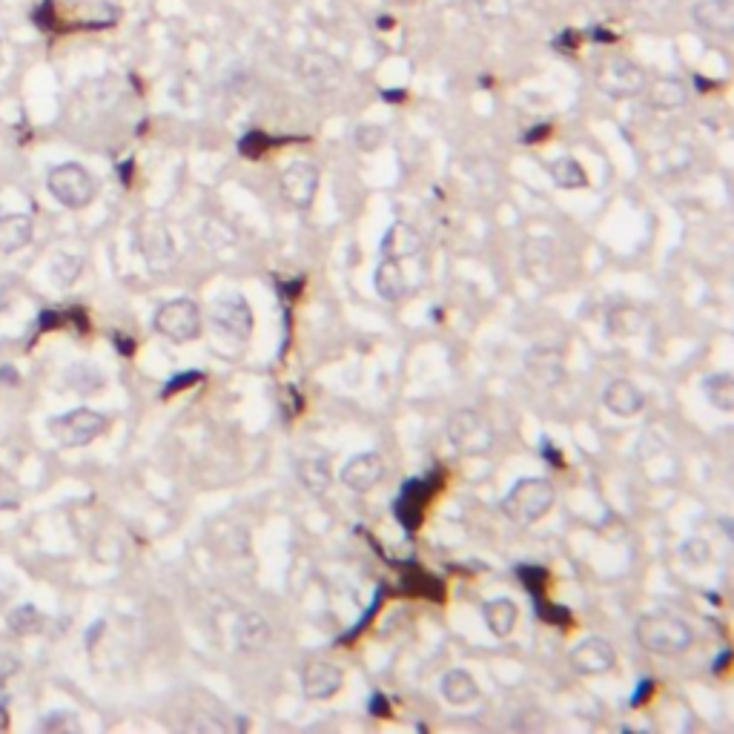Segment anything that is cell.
Here are the masks:
<instances>
[{
  "instance_id": "6da1fadb",
  "label": "cell",
  "mask_w": 734,
  "mask_h": 734,
  "mask_svg": "<svg viewBox=\"0 0 734 734\" xmlns=\"http://www.w3.org/2000/svg\"><path fill=\"white\" fill-rule=\"evenodd\" d=\"M637 643L657 654V657H677L683 651H689L694 643V634L686 626V620L674 617L669 611H654V614H643L634 628Z\"/></svg>"
},
{
  "instance_id": "7a4b0ae2",
  "label": "cell",
  "mask_w": 734,
  "mask_h": 734,
  "mask_svg": "<svg viewBox=\"0 0 734 734\" xmlns=\"http://www.w3.org/2000/svg\"><path fill=\"white\" fill-rule=\"evenodd\" d=\"M557 502V491L548 479L542 476H525L519 479L517 485L505 494L502 499V514L511 519L514 525H537L540 519H545L551 514Z\"/></svg>"
},
{
  "instance_id": "3957f363",
  "label": "cell",
  "mask_w": 734,
  "mask_h": 734,
  "mask_svg": "<svg viewBox=\"0 0 734 734\" xmlns=\"http://www.w3.org/2000/svg\"><path fill=\"white\" fill-rule=\"evenodd\" d=\"M152 324L155 330L170 339L175 345H187V342H195L201 333H204V319H201V310L193 299L181 296V299H173V302H164L155 316H152Z\"/></svg>"
},
{
  "instance_id": "277c9868",
  "label": "cell",
  "mask_w": 734,
  "mask_h": 734,
  "mask_svg": "<svg viewBox=\"0 0 734 734\" xmlns=\"http://www.w3.org/2000/svg\"><path fill=\"white\" fill-rule=\"evenodd\" d=\"M107 425L109 422L104 413L92 411V408H75V411L49 419V433L64 448H84L107 431Z\"/></svg>"
},
{
  "instance_id": "5b68a950",
  "label": "cell",
  "mask_w": 734,
  "mask_h": 734,
  "mask_svg": "<svg viewBox=\"0 0 734 734\" xmlns=\"http://www.w3.org/2000/svg\"><path fill=\"white\" fill-rule=\"evenodd\" d=\"M448 439L462 456H485L494 448V428L479 411H456L448 422Z\"/></svg>"
},
{
  "instance_id": "8992f818",
  "label": "cell",
  "mask_w": 734,
  "mask_h": 734,
  "mask_svg": "<svg viewBox=\"0 0 734 734\" xmlns=\"http://www.w3.org/2000/svg\"><path fill=\"white\" fill-rule=\"evenodd\" d=\"M46 187H49L52 198L61 201L69 210L87 207L89 201L95 198V193H98L95 178L81 164H61V167H55L49 173V178H46Z\"/></svg>"
},
{
  "instance_id": "52a82bcc",
  "label": "cell",
  "mask_w": 734,
  "mask_h": 734,
  "mask_svg": "<svg viewBox=\"0 0 734 734\" xmlns=\"http://www.w3.org/2000/svg\"><path fill=\"white\" fill-rule=\"evenodd\" d=\"M210 324L218 336L241 347L253 333V310L244 296H221L210 310Z\"/></svg>"
},
{
  "instance_id": "ba28073f",
  "label": "cell",
  "mask_w": 734,
  "mask_h": 734,
  "mask_svg": "<svg viewBox=\"0 0 734 734\" xmlns=\"http://www.w3.org/2000/svg\"><path fill=\"white\" fill-rule=\"evenodd\" d=\"M319 181H322V173L313 161H304V158L290 161L279 175L281 198L296 210H307L319 193Z\"/></svg>"
},
{
  "instance_id": "9c48e42d",
  "label": "cell",
  "mask_w": 734,
  "mask_h": 734,
  "mask_svg": "<svg viewBox=\"0 0 734 734\" xmlns=\"http://www.w3.org/2000/svg\"><path fill=\"white\" fill-rule=\"evenodd\" d=\"M296 72H299V81L313 95H330V92H336V89L342 87V81H345L342 64L333 55L316 52V49L313 52H302V58L296 64Z\"/></svg>"
},
{
  "instance_id": "30bf717a",
  "label": "cell",
  "mask_w": 734,
  "mask_h": 734,
  "mask_svg": "<svg viewBox=\"0 0 734 734\" xmlns=\"http://www.w3.org/2000/svg\"><path fill=\"white\" fill-rule=\"evenodd\" d=\"M646 72L628 58H608L597 69V87L611 98H634L646 89Z\"/></svg>"
},
{
  "instance_id": "8fae6325",
  "label": "cell",
  "mask_w": 734,
  "mask_h": 734,
  "mask_svg": "<svg viewBox=\"0 0 734 734\" xmlns=\"http://www.w3.org/2000/svg\"><path fill=\"white\" fill-rule=\"evenodd\" d=\"M439 488V476H431V479H408L399 499L393 502V514L402 522L405 531H416L422 525V511L425 505L431 502V497Z\"/></svg>"
},
{
  "instance_id": "7c38bea8",
  "label": "cell",
  "mask_w": 734,
  "mask_h": 734,
  "mask_svg": "<svg viewBox=\"0 0 734 734\" xmlns=\"http://www.w3.org/2000/svg\"><path fill=\"white\" fill-rule=\"evenodd\" d=\"M382 476H385V459L376 451H365L347 459L339 471V482L353 494H367L382 482Z\"/></svg>"
},
{
  "instance_id": "4fadbf2b",
  "label": "cell",
  "mask_w": 734,
  "mask_h": 734,
  "mask_svg": "<svg viewBox=\"0 0 734 734\" xmlns=\"http://www.w3.org/2000/svg\"><path fill=\"white\" fill-rule=\"evenodd\" d=\"M617 663V651L605 637H585L583 643L571 648V666L583 677H600L608 674Z\"/></svg>"
},
{
  "instance_id": "5bb4252c",
  "label": "cell",
  "mask_w": 734,
  "mask_h": 734,
  "mask_svg": "<svg viewBox=\"0 0 734 734\" xmlns=\"http://www.w3.org/2000/svg\"><path fill=\"white\" fill-rule=\"evenodd\" d=\"M525 373L542 385V388H554L560 385L562 376H565V356H562L560 347L554 345H537L531 347L522 359Z\"/></svg>"
},
{
  "instance_id": "9a60e30c",
  "label": "cell",
  "mask_w": 734,
  "mask_h": 734,
  "mask_svg": "<svg viewBox=\"0 0 734 734\" xmlns=\"http://www.w3.org/2000/svg\"><path fill=\"white\" fill-rule=\"evenodd\" d=\"M345 674L330 660H313L302 671V691L307 700H330L342 689Z\"/></svg>"
},
{
  "instance_id": "2e32d148",
  "label": "cell",
  "mask_w": 734,
  "mask_h": 734,
  "mask_svg": "<svg viewBox=\"0 0 734 734\" xmlns=\"http://www.w3.org/2000/svg\"><path fill=\"white\" fill-rule=\"evenodd\" d=\"M691 21L700 29L720 35V38H732L734 32V3L732 0H697L691 6Z\"/></svg>"
},
{
  "instance_id": "e0dca14e",
  "label": "cell",
  "mask_w": 734,
  "mask_h": 734,
  "mask_svg": "<svg viewBox=\"0 0 734 734\" xmlns=\"http://www.w3.org/2000/svg\"><path fill=\"white\" fill-rule=\"evenodd\" d=\"M603 405L608 413H614L620 419H631L646 408V396L631 379H614L605 385Z\"/></svg>"
},
{
  "instance_id": "ac0fdd59",
  "label": "cell",
  "mask_w": 734,
  "mask_h": 734,
  "mask_svg": "<svg viewBox=\"0 0 734 734\" xmlns=\"http://www.w3.org/2000/svg\"><path fill=\"white\" fill-rule=\"evenodd\" d=\"M382 256L393 261L416 259L422 253V236L413 230L408 221H393L382 236Z\"/></svg>"
},
{
  "instance_id": "d6986e66",
  "label": "cell",
  "mask_w": 734,
  "mask_h": 734,
  "mask_svg": "<svg viewBox=\"0 0 734 734\" xmlns=\"http://www.w3.org/2000/svg\"><path fill=\"white\" fill-rule=\"evenodd\" d=\"M230 637H233V646L238 651H247V654L259 651L270 640V623L264 620V614H259V611H241L233 620Z\"/></svg>"
},
{
  "instance_id": "ffe728a7",
  "label": "cell",
  "mask_w": 734,
  "mask_h": 734,
  "mask_svg": "<svg viewBox=\"0 0 734 734\" xmlns=\"http://www.w3.org/2000/svg\"><path fill=\"white\" fill-rule=\"evenodd\" d=\"M373 287L379 293L382 302H402L405 293H408V281H405V270H402V261L382 259L376 273H373Z\"/></svg>"
},
{
  "instance_id": "44dd1931",
  "label": "cell",
  "mask_w": 734,
  "mask_h": 734,
  "mask_svg": "<svg viewBox=\"0 0 734 734\" xmlns=\"http://www.w3.org/2000/svg\"><path fill=\"white\" fill-rule=\"evenodd\" d=\"M482 620H485V626L488 631L499 637V640H505V637H511L514 634V628H517V620H519V608L514 600H508V597H497V600H488V603L482 605Z\"/></svg>"
},
{
  "instance_id": "7402d4cb",
  "label": "cell",
  "mask_w": 734,
  "mask_h": 734,
  "mask_svg": "<svg viewBox=\"0 0 734 734\" xmlns=\"http://www.w3.org/2000/svg\"><path fill=\"white\" fill-rule=\"evenodd\" d=\"M439 691L451 706H468L479 697V686H476L474 674L465 669H451L442 674L439 680Z\"/></svg>"
},
{
  "instance_id": "603a6c76",
  "label": "cell",
  "mask_w": 734,
  "mask_h": 734,
  "mask_svg": "<svg viewBox=\"0 0 734 734\" xmlns=\"http://www.w3.org/2000/svg\"><path fill=\"white\" fill-rule=\"evenodd\" d=\"M296 474H299V482L310 494H324L333 482V471H330V459L324 454H310L299 459L296 465Z\"/></svg>"
},
{
  "instance_id": "cb8c5ba5",
  "label": "cell",
  "mask_w": 734,
  "mask_h": 734,
  "mask_svg": "<svg viewBox=\"0 0 734 734\" xmlns=\"http://www.w3.org/2000/svg\"><path fill=\"white\" fill-rule=\"evenodd\" d=\"M141 253L152 267H170L175 261V244L167 227H150L141 233Z\"/></svg>"
},
{
  "instance_id": "d4e9b609",
  "label": "cell",
  "mask_w": 734,
  "mask_h": 734,
  "mask_svg": "<svg viewBox=\"0 0 734 734\" xmlns=\"http://www.w3.org/2000/svg\"><path fill=\"white\" fill-rule=\"evenodd\" d=\"M646 98L648 104L654 109H677L686 104L689 92L686 87L677 81V78H654V81H646Z\"/></svg>"
},
{
  "instance_id": "484cf974",
  "label": "cell",
  "mask_w": 734,
  "mask_h": 734,
  "mask_svg": "<svg viewBox=\"0 0 734 734\" xmlns=\"http://www.w3.org/2000/svg\"><path fill=\"white\" fill-rule=\"evenodd\" d=\"M32 241V218L21 216H0V253L9 256L15 250H21Z\"/></svg>"
},
{
  "instance_id": "4316f807",
  "label": "cell",
  "mask_w": 734,
  "mask_h": 734,
  "mask_svg": "<svg viewBox=\"0 0 734 734\" xmlns=\"http://www.w3.org/2000/svg\"><path fill=\"white\" fill-rule=\"evenodd\" d=\"M548 173H551L554 184H557L560 190H583V187H588V173H585V167L577 161V158H571V155H562L557 161H551V164H548Z\"/></svg>"
},
{
  "instance_id": "83f0119b",
  "label": "cell",
  "mask_w": 734,
  "mask_h": 734,
  "mask_svg": "<svg viewBox=\"0 0 734 734\" xmlns=\"http://www.w3.org/2000/svg\"><path fill=\"white\" fill-rule=\"evenodd\" d=\"M703 393L720 413L734 411V379L732 373H712L703 382Z\"/></svg>"
},
{
  "instance_id": "f1b7e54d",
  "label": "cell",
  "mask_w": 734,
  "mask_h": 734,
  "mask_svg": "<svg viewBox=\"0 0 734 734\" xmlns=\"http://www.w3.org/2000/svg\"><path fill=\"white\" fill-rule=\"evenodd\" d=\"M643 330V313L631 304H620L608 313V333L617 339H628L637 336Z\"/></svg>"
},
{
  "instance_id": "f546056e",
  "label": "cell",
  "mask_w": 734,
  "mask_h": 734,
  "mask_svg": "<svg viewBox=\"0 0 734 734\" xmlns=\"http://www.w3.org/2000/svg\"><path fill=\"white\" fill-rule=\"evenodd\" d=\"M6 626L12 628L15 634H35L44 628V617L35 605H21L15 611L6 614Z\"/></svg>"
},
{
  "instance_id": "4dcf8cb0",
  "label": "cell",
  "mask_w": 734,
  "mask_h": 734,
  "mask_svg": "<svg viewBox=\"0 0 734 734\" xmlns=\"http://www.w3.org/2000/svg\"><path fill=\"white\" fill-rule=\"evenodd\" d=\"M81 264L84 261L78 259V256H66V253H61V256H55L52 259V281L58 284V287H69V284H75V279H78V273H81Z\"/></svg>"
},
{
  "instance_id": "1f68e13d",
  "label": "cell",
  "mask_w": 734,
  "mask_h": 734,
  "mask_svg": "<svg viewBox=\"0 0 734 734\" xmlns=\"http://www.w3.org/2000/svg\"><path fill=\"white\" fill-rule=\"evenodd\" d=\"M519 580L522 585L534 594V597H542V591H545V585H548V571L540 568V565H519L517 568Z\"/></svg>"
},
{
  "instance_id": "d6a6232c",
  "label": "cell",
  "mask_w": 734,
  "mask_h": 734,
  "mask_svg": "<svg viewBox=\"0 0 734 734\" xmlns=\"http://www.w3.org/2000/svg\"><path fill=\"white\" fill-rule=\"evenodd\" d=\"M385 144V130L382 127H373V124H362L356 130V147L362 152H376Z\"/></svg>"
},
{
  "instance_id": "836d02e7",
  "label": "cell",
  "mask_w": 734,
  "mask_h": 734,
  "mask_svg": "<svg viewBox=\"0 0 734 734\" xmlns=\"http://www.w3.org/2000/svg\"><path fill=\"white\" fill-rule=\"evenodd\" d=\"M683 557H686V562H691V565H706V562L712 560V554H709V542L686 540L683 542Z\"/></svg>"
},
{
  "instance_id": "e575fe53",
  "label": "cell",
  "mask_w": 734,
  "mask_h": 734,
  "mask_svg": "<svg viewBox=\"0 0 734 734\" xmlns=\"http://www.w3.org/2000/svg\"><path fill=\"white\" fill-rule=\"evenodd\" d=\"M267 147H270V144H267V138H264L261 132H250V135L241 141V152H244V155H250V158H259L261 152L267 150Z\"/></svg>"
},
{
  "instance_id": "d590c367",
  "label": "cell",
  "mask_w": 734,
  "mask_h": 734,
  "mask_svg": "<svg viewBox=\"0 0 734 734\" xmlns=\"http://www.w3.org/2000/svg\"><path fill=\"white\" fill-rule=\"evenodd\" d=\"M201 379H204L201 373H178L175 379H170V382H167V388H164V396H173V393H178V390H184V388H190V385L201 382Z\"/></svg>"
},
{
  "instance_id": "8d00e7d4",
  "label": "cell",
  "mask_w": 734,
  "mask_h": 734,
  "mask_svg": "<svg viewBox=\"0 0 734 734\" xmlns=\"http://www.w3.org/2000/svg\"><path fill=\"white\" fill-rule=\"evenodd\" d=\"M370 712L376 714V717H388V700L382 697V694H373V700H370Z\"/></svg>"
},
{
  "instance_id": "74e56055",
  "label": "cell",
  "mask_w": 734,
  "mask_h": 734,
  "mask_svg": "<svg viewBox=\"0 0 734 734\" xmlns=\"http://www.w3.org/2000/svg\"><path fill=\"white\" fill-rule=\"evenodd\" d=\"M637 689H640V691H637V697L631 700V706H640V703H643V697H648V694H651V680H648V683H640Z\"/></svg>"
},
{
  "instance_id": "f35d334b",
  "label": "cell",
  "mask_w": 734,
  "mask_h": 734,
  "mask_svg": "<svg viewBox=\"0 0 734 734\" xmlns=\"http://www.w3.org/2000/svg\"><path fill=\"white\" fill-rule=\"evenodd\" d=\"M0 376H3L6 382H18V373H12V370H9V365L0 367Z\"/></svg>"
}]
</instances>
